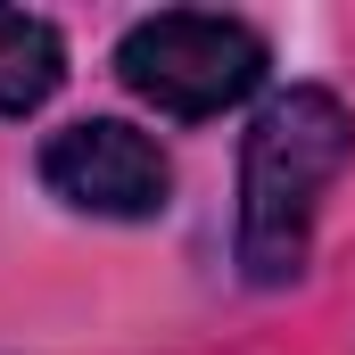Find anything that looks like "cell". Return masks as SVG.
<instances>
[{"mask_svg": "<svg viewBox=\"0 0 355 355\" xmlns=\"http://www.w3.org/2000/svg\"><path fill=\"white\" fill-rule=\"evenodd\" d=\"M347 157H355V116L339 91L289 83L281 99H265L240 149V272L248 281L272 289L306 272L322 190L347 174Z\"/></svg>", "mask_w": 355, "mask_h": 355, "instance_id": "6da1fadb", "label": "cell"}, {"mask_svg": "<svg viewBox=\"0 0 355 355\" xmlns=\"http://www.w3.org/2000/svg\"><path fill=\"white\" fill-rule=\"evenodd\" d=\"M265 33L240 25V17H207V8H166V17H141L124 42H116V75L132 99H149L157 116L182 124H207L223 107H240L248 91L265 83Z\"/></svg>", "mask_w": 355, "mask_h": 355, "instance_id": "7a4b0ae2", "label": "cell"}, {"mask_svg": "<svg viewBox=\"0 0 355 355\" xmlns=\"http://www.w3.org/2000/svg\"><path fill=\"white\" fill-rule=\"evenodd\" d=\"M42 182H50L67 207L107 215V223H149V215H166V190H174L166 149H157L149 132L116 124V116H83V124L50 132Z\"/></svg>", "mask_w": 355, "mask_h": 355, "instance_id": "3957f363", "label": "cell"}, {"mask_svg": "<svg viewBox=\"0 0 355 355\" xmlns=\"http://www.w3.org/2000/svg\"><path fill=\"white\" fill-rule=\"evenodd\" d=\"M67 83V42L50 17L0 8V116H33L50 91Z\"/></svg>", "mask_w": 355, "mask_h": 355, "instance_id": "277c9868", "label": "cell"}]
</instances>
